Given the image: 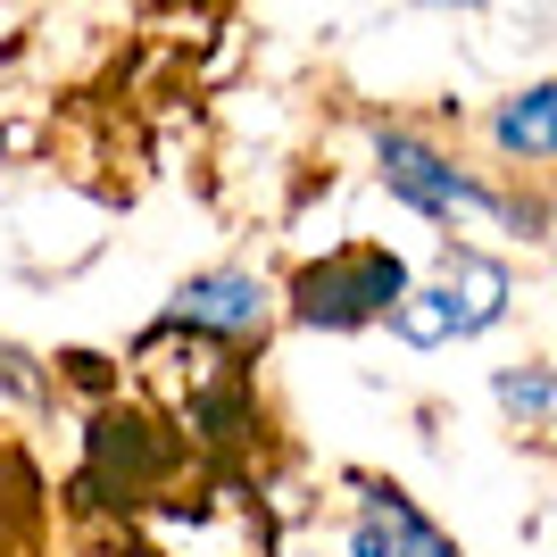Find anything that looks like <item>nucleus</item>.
I'll use <instances>...</instances> for the list:
<instances>
[{
    "instance_id": "obj_1",
    "label": "nucleus",
    "mask_w": 557,
    "mask_h": 557,
    "mask_svg": "<svg viewBox=\"0 0 557 557\" xmlns=\"http://www.w3.org/2000/svg\"><path fill=\"white\" fill-rule=\"evenodd\" d=\"M374 175L399 209H417L424 225H449V233H524V242H541V225H549V200H524V191L458 166L417 125H374Z\"/></svg>"
},
{
    "instance_id": "obj_2",
    "label": "nucleus",
    "mask_w": 557,
    "mask_h": 557,
    "mask_svg": "<svg viewBox=\"0 0 557 557\" xmlns=\"http://www.w3.org/2000/svg\"><path fill=\"white\" fill-rule=\"evenodd\" d=\"M408 258L392 242H342V250L308 258L283 283V317L308 333H358V325H392V308L408 300Z\"/></svg>"
},
{
    "instance_id": "obj_3",
    "label": "nucleus",
    "mask_w": 557,
    "mask_h": 557,
    "mask_svg": "<svg viewBox=\"0 0 557 557\" xmlns=\"http://www.w3.org/2000/svg\"><path fill=\"white\" fill-rule=\"evenodd\" d=\"M508 300H516L508 258H491L483 242H449V250L433 258V275L408 283V300L392 308V333L408 349L474 342V333H491L499 317H508Z\"/></svg>"
},
{
    "instance_id": "obj_4",
    "label": "nucleus",
    "mask_w": 557,
    "mask_h": 557,
    "mask_svg": "<svg viewBox=\"0 0 557 557\" xmlns=\"http://www.w3.org/2000/svg\"><path fill=\"white\" fill-rule=\"evenodd\" d=\"M267 325H275V292L242 267L191 275L159 317V333H209V342H267Z\"/></svg>"
},
{
    "instance_id": "obj_5",
    "label": "nucleus",
    "mask_w": 557,
    "mask_h": 557,
    "mask_svg": "<svg viewBox=\"0 0 557 557\" xmlns=\"http://www.w3.org/2000/svg\"><path fill=\"white\" fill-rule=\"evenodd\" d=\"M349 491H358V524H349V557H466L458 541L433 524V516L408 499L399 483H383V474H349Z\"/></svg>"
},
{
    "instance_id": "obj_6",
    "label": "nucleus",
    "mask_w": 557,
    "mask_h": 557,
    "mask_svg": "<svg viewBox=\"0 0 557 557\" xmlns=\"http://www.w3.org/2000/svg\"><path fill=\"white\" fill-rule=\"evenodd\" d=\"M483 141H491V159L516 166V175L557 166V75H541V84H516L508 100H491Z\"/></svg>"
},
{
    "instance_id": "obj_7",
    "label": "nucleus",
    "mask_w": 557,
    "mask_h": 557,
    "mask_svg": "<svg viewBox=\"0 0 557 557\" xmlns=\"http://www.w3.org/2000/svg\"><path fill=\"white\" fill-rule=\"evenodd\" d=\"M491 399L516 433H557V367H499Z\"/></svg>"
},
{
    "instance_id": "obj_8",
    "label": "nucleus",
    "mask_w": 557,
    "mask_h": 557,
    "mask_svg": "<svg viewBox=\"0 0 557 557\" xmlns=\"http://www.w3.org/2000/svg\"><path fill=\"white\" fill-rule=\"evenodd\" d=\"M408 9H491V0H408Z\"/></svg>"
}]
</instances>
